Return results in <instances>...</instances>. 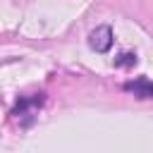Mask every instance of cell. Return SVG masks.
<instances>
[{
	"label": "cell",
	"instance_id": "6da1fadb",
	"mask_svg": "<svg viewBox=\"0 0 153 153\" xmlns=\"http://www.w3.org/2000/svg\"><path fill=\"white\" fill-rule=\"evenodd\" d=\"M88 45L96 50V53H108L110 45H112V29L110 26H96L91 33H88Z\"/></svg>",
	"mask_w": 153,
	"mask_h": 153
},
{
	"label": "cell",
	"instance_id": "7a4b0ae2",
	"mask_svg": "<svg viewBox=\"0 0 153 153\" xmlns=\"http://www.w3.org/2000/svg\"><path fill=\"white\" fill-rule=\"evenodd\" d=\"M124 91L134 93L136 98H153V81L146 79V76H139L134 81H127L124 84Z\"/></svg>",
	"mask_w": 153,
	"mask_h": 153
},
{
	"label": "cell",
	"instance_id": "3957f363",
	"mask_svg": "<svg viewBox=\"0 0 153 153\" xmlns=\"http://www.w3.org/2000/svg\"><path fill=\"white\" fill-rule=\"evenodd\" d=\"M115 65H117V67H127V65H136V55H134V53H124V55H120V57L115 60Z\"/></svg>",
	"mask_w": 153,
	"mask_h": 153
}]
</instances>
